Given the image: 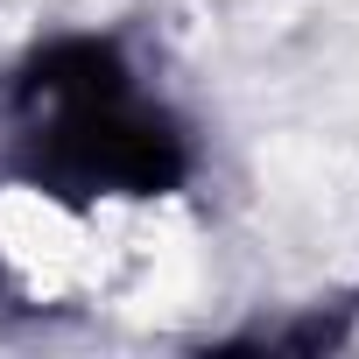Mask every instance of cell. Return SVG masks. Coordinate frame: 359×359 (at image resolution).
<instances>
[{"instance_id":"cell-1","label":"cell","mask_w":359,"mask_h":359,"mask_svg":"<svg viewBox=\"0 0 359 359\" xmlns=\"http://www.w3.org/2000/svg\"><path fill=\"white\" fill-rule=\"evenodd\" d=\"M15 148L43 198H169L191 184V134L155 106L106 36H57L15 78Z\"/></svg>"}]
</instances>
